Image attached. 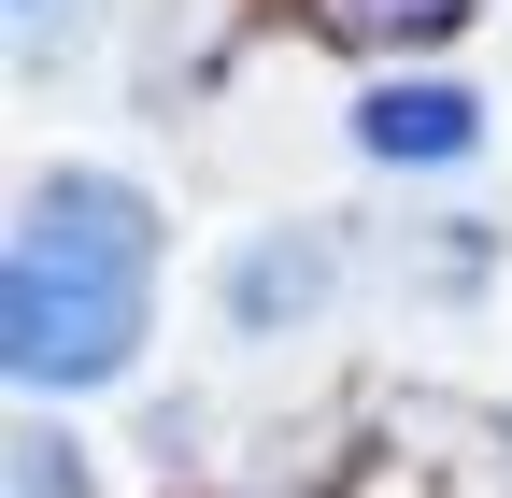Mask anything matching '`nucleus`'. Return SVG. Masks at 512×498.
<instances>
[{
	"mask_svg": "<svg viewBox=\"0 0 512 498\" xmlns=\"http://www.w3.org/2000/svg\"><path fill=\"white\" fill-rule=\"evenodd\" d=\"M143 299H157V214L114 171H43L0 257V370L29 399L114 385L143 356Z\"/></svg>",
	"mask_w": 512,
	"mask_h": 498,
	"instance_id": "f257e3e1",
	"label": "nucleus"
},
{
	"mask_svg": "<svg viewBox=\"0 0 512 498\" xmlns=\"http://www.w3.org/2000/svg\"><path fill=\"white\" fill-rule=\"evenodd\" d=\"M356 143L399 157V171H441V157L484 143V100L470 86H384V100H356Z\"/></svg>",
	"mask_w": 512,
	"mask_h": 498,
	"instance_id": "f03ea898",
	"label": "nucleus"
},
{
	"mask_svg": "<svg viewBox=\"0 0 512 498\" xmlns=\"http://www.w3.org/2000/svg\"><path fill=\"white\" fill-rule=\"evenodd\" d=\"M313 299H328V242H313V228L242 242V257H228V328H299Z\"/></svg>",
	"mask_w": 512,
	"mask_h": 498,
	"instance_id": "7ed1b4c3",
	"label": "nucleus"
},
{
	"mask_svg": "<svg viewBox=\"0 0 512 498\" xmlns=\"http://www.w3.org/2000/svg\"><path fill=\"white\" fill-rule=\"evenodd\" d=\"M313 29L328 43H456L470 0H313Z\"/></svg>",
	"mask_w": 512,
	"mask_h": 498,
	"instance_id": "20e7f679",
	"label": "nucleus"
},
{
	"mask_svg": "<svg viewBox=\"0 0 512 498\" xmlns=\"http://www.w3.org/2000/svg\"><path fill=\"white\" fill-rule=\"evenodd\" d=\"M15 498H86V456L57 442V427H29L15 442Z\"/></svg>",
	"mask_w": 512,
	"mask_h": 498,
	"instance_id": "39448f33",
	"label": "nucleus"
},
{
	"mask_svg": "<svg viewBox=\"0 0 512 498\" xmlns=\"http://www.w3.org/2000/svg\"><path fill=\"white\" fill-rule=\"evenodd\" d=\"M43 15H57V0H15V29H29V43H43Z\"/></svg>",
	"mask_w": 512,
	"mask_h": 498,
	"instance_id": "423d86ee",
	"label": "nucleus"
}]
</instances>
